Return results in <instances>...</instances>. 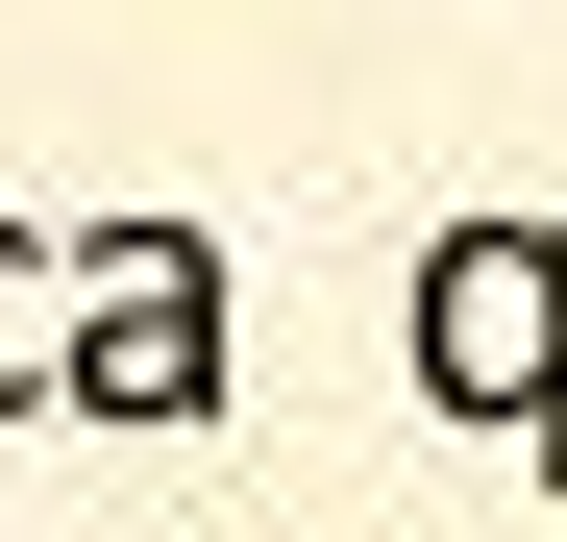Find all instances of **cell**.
<instances>
[{"mask_svg":"<svg viewBox=\"0 0 567 542\" xmlns=\"http://www.w3.org/2000/svg\"><path fill=\"white\" fill-rule=\"evenodd\" d=\"M50 296H74V247L0 222V419H50Z\"/></svg>","mask_w":567,"mask_h":542,"instance_id":"obj_3","label":"cell"},{"mask_svg":"<svg viewBox=\"0 0 567 542\" xmlns=\"http://www.w3.org/2000/svg\"><path fill=\"white\" fill-rule=\"evenodd\" d=\"M50 247H74V296H50V419H100V444L223 419V371H247L223 222H50Z\"/></svg>","mask_w":567,"mask_h":542,"instance_id":"obj_1","label":"cell"},{"mask_svg":"<svg viewBox=\"0 0 567 542\" xmlns=\"http://www.w3.org/2000/svg\"><path fill=\"white\" fill-rule=\"evenodd\" d=\"M395 345H420V395H444L468 444H518V469L567 493V222H518V198H468V222L420 247V296H395Z\"/></svg>","mask_w":567,"mask_h":542,"instance_id":"obj_2","label":"cell"}]
</instances>
